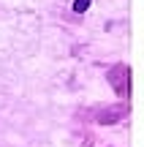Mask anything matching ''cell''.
I'll list each match as a JSON object with an SVG mask.
<instances>
[{
    "mask_svg": "<svg viewBox=\"0 0 144 147\" xmlns=\"http://www.w3.org/2000/svg\"><path fill=\"white\" fill-rule=\"evenodd\" d=\"M87 3H90V0H76V11H84Z\"/></svg>",
    "mask_w": 144,
    "mask_h": 147,
    "instance_id": "6da1fadb",
    "label": "cell"
}]
</instances>
